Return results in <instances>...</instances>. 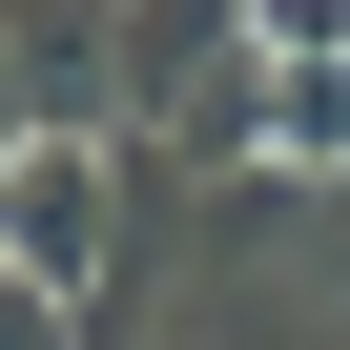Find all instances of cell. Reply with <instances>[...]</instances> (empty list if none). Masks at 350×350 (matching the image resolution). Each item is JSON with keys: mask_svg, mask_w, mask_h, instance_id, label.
Here are the masks:
<instances>
[{"mask_svg": "<svg viewBox=\"0 0 350 350\" xmlns=\"http://www.w3.org/2000/svg\"><path fill=\"white\" fill-rule=\"evenodd\" d=\"M0 247H21V309H83V288H103V247H124V165H103V124H83V144H21Z\"/></svg>", "mask_w": 350, "mask_h": 350, "instance_id": "obj_1", "label": "cell"}, {"mask_svg": "<svg viewBox=\"0 0 350 350\" xmlns=\"http://www.w3.org/2000/svg\"><path fill=\"white\" fill-rule=\"evenodd\" d=\"M247 21H268L288 62H350V0H247Z\"/></svg>", "mask_w": 350, "mask_h": 350, "instance_id": "obj_3", "label": "cell"}, {"mask_svg": "<svg viewBox=\"0 0 350 350\" xmlns=\"http://www.w3.org/2000/svg\"><path fill=\"white\" fill-rule=\"evenodd\" d=\"M0 62H21V144H83L103 83H124V21H103V0H21V42H0Z\"/></svg>", "mask_w": 350, "mask_h": 350, "instance_id": "obj_2", "label": "cell"}]
</instances>
